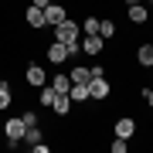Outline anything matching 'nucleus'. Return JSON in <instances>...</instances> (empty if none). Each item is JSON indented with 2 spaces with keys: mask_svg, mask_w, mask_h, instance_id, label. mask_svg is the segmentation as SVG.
<instances>
[{
  "mask_svg": "<svg viewBox=\"0 0 153 153\" xmlns=\"http://www.w3.org/2000/svg\"><path fill=\"white\" fill-rule=\"evenodd\" d=\"M126 4H129V7H133V4H140V0H126Z\"/></svg>",
  "mask_w": 153,
  "mask_h": 153,
  "instance_id": "obj_25",
  "label": "nucleus"
},
{
  "mask_svg": "<svg viewBox=\"0 0 153 153\" xmlns=\"http://www.w3.org/2000/svg\"><path fill=\"white\" fill-rule=\"evenodd\" d=\"M21 119H24V126H38V116H34V112H24Z\"/></svg>",
  "mask_w": 153,
  "mask_h": 153,
  "instance_id": "obj_22",
  "label": "nucleus"
},
{
  "mask_svg": "<svg viewBox=\"0 0 153 153\" xmlns=\"http://www.w3.org/2000/svg\"><path fill=\"white\" fill-rule=\"evenodd\" d=\"M82 51H85V55H99V51H102V38H99V34H85Z\"/></svg>",
  "mask_w": 153,
  "mask_h": 153,
  "instance_id": "obj_8",
  "label": "nucleus"
},
{
  "mask_svg": "<svg viewBox=\"0 0 153 153\" xmlns=\"http://www.w3.org/2000/svg\"><path fill=\"white\" fill-rule=\"evenodd\" d=\"M48 61H55V65H61V61H68V44L55 41V44L48 48Z\"/></svg>",
  "mask_w": 153,
  "mask_h": 153,
  "instance_id": "obj_6",
  "label": "nucleus"
},
{
  "mask_svg": "<svg viewBox=\"0 0 153 153\" xmlns=\"http://www.w3.org/2000/svg\"><path fill=\"white\" fill-rule=\"evenodd\" d=\"M136 58H140L143 68H150V65H153V44H143V48L136 51Z\"/></svg>",
  "mask_w": 153,
  "mask_h": 153,
  "instance_id": "obj_12",
  "label": "nucleus"
},
{
  "mask_svg": "<svg viewBox=\"0 0 153 153\" xmlns=\"http://www.w3.org/2000/svg\"><path fill=\"white\" fill-rule=\"evenodd\" d=\"M51 88H55V92H68V88H71V78H68V75H55Z\"/></svg>",
  "mask_w": 153,
  "mask_h": 153,
  "instance_id": "obj_16",
  "label": "nucleus"
},
{
  "mask_svg": "<svg viewBox=\"0 0 153 153\" xmlns=\"http://www.w3.org/2000/svg\"><path fill=\"white\" fill-rule=\"evenodd\" d=\"M65 21V7H58L55 0H51L48 7H44V24H51V27H55V24H61Z\"/></svg>",
  "mask_w": 153,
  "mask_h": 153,
  "instance_id": "obj_4",
  "label": "nucleus"
},
{
  "mask_svg": "<svg viewBox=\"0 0 153 153\" xmlns=\"http://www.w3.org/2000/svg\"><path fill=\"white\" fill-rule=\"evenodd\" d=\"M112 34H116V24L112 21H99V38L105 41V38H112Z\"/></svg>",
  "mask_w": 153,
  "mask_h": 153,
  "instance_id": "obj_17",
  "label": "nucleus"
},
{
  "mask_svg": "<svg viewBox=\"0 0 153 153\" xmlns=\"http://www.w3.org/2000/svg\"><path fill=\"white\" fill-rule=\"evenodd\" d=\"M10 105V92H7V85H0V109H7Z\"/></svg>",
  "mask_w": 153,
  "mask_h": 153,
  "instance_id": "obj_19",
  "label": "nucleus"
},
{
  "mask_svg": "<svg viewBox=\"0 0 153 153\" xmlns=\"http://www.w3.org/2000/svg\"><path fill=\"white\" fill-rule=\"evenodd\" d=\"M27 24L31 27H44V7H27Z\"/></svg>",
  "mask_w": 153,
  "mask_h": 153,
  "instance_id": "obj_10",
  "label": "nucleus"
},
{
  "mask_svg": "<svg viewBox=\"0 0 153 153\" xmlns=\"http://www.w3.org/2000/svg\"><path fill=\"white\" fill-rule=\"evenodd\" d=\"M88 95L92 99H109V82H105V75L88 78Z\"/></svg>",
  "mask_w": 153,
  "mask_h": 153,
  "instance_id": "obj_3",
  "label": "nucleus"
},
{
  "mask_svg": "<svg viewBox=\"0 0 153 153\" xmlns=\"http://www.w3.org/2000/svg\"><path fill=\"white\" fill-rule=\"evenodd\" d=\"M55 95H58V92H55L51 85H48V88H41V105H51V102H55Z\"/></svg>",
  "mask_w": 153,
  "mask_h": 153,
  "instance_id": "obj_18",
  "label": "nucleus"
},
{
  "mask_svg": "<svg viewBox=\"0 0 153 153\" xmlns=\"http://www.w3.org/2000/svg\"><path fill=\"white\" fill-rule=\"evenodd\" d=\"M112 153H126V140H123V136H116V143H112Z\"/></svg>",
  "mask_w": 153,
  "mask_h": 153,
  "instance_id": "obj_21",
  "label": "nucleus"
},
{
  "mask_svg": "<svg viewBox=\"0 0 153 153\" xmlns=\"http://www.w3.org/2000/svg\"><path fill=\"white\" fill-rule=\"evenodd\" d=\"M85 34H99V21H95V17L85 21Z\"/></svg>",
  "mask_w": 153,
  "mask_h": 153,
  "instance_id": "obj_20",
  "label": "nucleus"
},
{
  "mask_svg": "<svg viewBox=\"0 0 153 153\" xmlns=\"http://www.w3.org/2000/svg\"><path fill=\"white\" fill-rule=\"evenodd\" d=\"M51 109H55L58 116H68V109H71V95H68V92H58L55 102H51Z\"/></svg>",
  "mask_w": 153,
  "mask_h": 153,
  "instance_id": "obj_7",
  "label": "nucleus"
},
{
  "mask_svg": "<svg viewBox=\"0 0 153 153\" xmlns=\"http://www.w3.org/2000/svg\"><path fill=\"white\" fill-rule=\"evenodd\" d=\"M31 4H34V7H48L51 0H31Z\"/></svg>",
  "mask_w": 153,
  "mask_h": 153,
  "instance_id": "obj_23",
  "label": "nucleus"
},
{
  "mask_svg": "<svg viewBox=\"0 0 153 153\" xmlns=\"http://www.w3.org/2000/svg\"><path fill=\"white\" fill-rule=\"evenodd\" d=\"M21 143H31V146H34V143H41V129H38V126H27V129H24V140Z\"/></svg>",
  "mask_w": 153,
  "mask_h": 153,
  "instance_id": "obj_15",
  "label": "nucleus"
},
{
  "mask_svg": "<svg viewBox=\"0 0 153 153\" xmlns=\"http://www.w3.org/2000/svg\"><path fill=\"white\" fill-rule=\"evenodd\" d=\"M146 102H150V109H153V88H146Z\"/></svg>",
  "mask_w": 153,
  "mask_h": 153,
  "instance_id": "obj_24",
  "label": "nucleus"
},
{
  "mask_svg": "<svg viewBox=\"0 0 153 153\" xmlns=\"http://www.w3.org/2000/svg\"><path fill=\"white\" fill-rule=\"evenodd\" d=\"M68 78H71V85H88V78H92V75H88V68H82V65H78Z\"/></svg>",
  "mask_w": 153,
  "mask_h": 153,
  "instance_id": "obj_11",
  "label": "nucleus"
},
{
  "mask_svg": "<svg viewBox=\"0 0 153 153\" xmlns=\"http://www.w3.org/2000/svg\"><path fill=\"white\" fill-rule=\"evenodd\" d=\"M55 41H61V44H78V24L75 21H61V24H55Z\"/></svg>",
  "mask_w": 153,
  "mask_h": 153,
  "instance_id": "obj_1",
  "label": "nucleus"
},
{
  "mask_svg": "<svg viewBox=\"0 0 153 153\" xmlns=\"http://www.w3.org/2000/svg\"><path fill=\"white\" fill-rule=\"evenodd\" d=\"M24 129H27V126H24V119H21V116H14V119H7L4 133H7V140H10V146H17V143L24 140Z\"/></svg>",
  "mask_w": 153,
  "mask_h": 153,
  "instance_id": "obj_2",
  "label": "nucleus"
},
{
  "mask_svg": "<svg viewBox=\"0 0 153 153\" xmlns=\"http://www.w3.org/2000/svg\"><path fill=\"white\" fill-rule=\"evenodd\" d=\"M68 95H71V102H85L88 99V85H71Z\"/></svg>",
  "mask_w": 153,
  "mask_h": 153,
  "instance_id": "obj_14",
  "label": "nucleus"
},
{
  "mask_svg": "<svg viewBox=\"0 0 153 153\" xmlns=\"http://www.w3.org/2000/svg\"><path fill=\"white\" fill-rule=\"evenodd\" d=\"M0 85H4V82H0Z\"/></svg>",
  "mask_w": 153,
  "mask_h": 153,
  "instance_id": "obj_26",
  "label": "nucleus"
},
{
  "mask_svg": "<svg viewBox=\"0 0 153 153\" xmlns=\"http://www.w3.org/2000/svg\"><path fill=\"white\" fill-rule=\"evenodd\" d=\"M129 21L133 24H143V21H146V7H143V4H133L129 7Z\"/></svg>",
  "mask_w": 153,
  "mask_h": 153,
  "instance_id": "obj_13",
  "label": "nucleus"
},
{
  "mask_svg": "<svg viewBox=\"0 0 153 153\" xmlns=\"http://www.w3.org/2000/svg\"><path fill=\"white\" fill-rule=\"evenodd\" d=\"M133 133H136V119H129V116H123V119H116V136L129 140Z\"/></svg>",
  "mask_w": 153,
  "mask_h": 153,
  "instance_id": "obj_5",
  "label": "nucleus"
},
{
  "mask_svg": "<svg viewBox=\"0 0 153 153\" xmlns=\"http://www.w3.org/2000/svg\"><path fill=\"white\" fill-rule=\"evenodd\" d=\"M27 82H31V85H38V88L48 82V75H44V68H41V65H27Z\"/></svg>",
  "mask_w": 153,
  "mask_h": 153,
  "instance_id": "obj_9",
  "label": "nucleus"
}]
</instances>
